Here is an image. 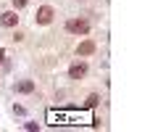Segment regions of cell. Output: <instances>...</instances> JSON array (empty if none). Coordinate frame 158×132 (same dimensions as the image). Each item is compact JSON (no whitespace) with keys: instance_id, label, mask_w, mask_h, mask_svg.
Masks as SVG:
<instances>
[{"instance_id":"obj_10","label":"cell","mask_w":158,"mask_h":132,"mask_svg":"<svg viewBox=\"0 0 158 132\" xmlns=\"http://www.w3.org/2000/svg\"><path fill=\"white\" fill-rule=\"evenodd\" d=\"M13 6H16V8H24V6H27V0H13Z\"/></svg>"},{"instance_id":"obj_2","label":"cell","mask_w":158,"mask_h":132,"mask_svg":"<svg viewBox=\"0 0 158 132\" xmlns=\"http://www.w3.org/2000/svg\"><path fill=\"white\" fill-rule=\"evenodd\" d=\"M87 29H90V24L85 19H69L66 21V32H71V35H87Z\"/></svg>"},{"instance_id":"obj_3","label":"cell","mask_w":158,"mask_h":132,"mask_svg":"<svg viewBox=\"0 0 158 132\" xmlns=\"http://www.w3.org/2000/svg\"><path fill=\"white\" fill-rule=\"evenodd\" d=\"M34 21L42 24V27H45V24H50V21H53V8H50V6H42V8L37 11V16H34Z\"/></svg>"},{"instance_id":"obj_1","label":"cell","mask_w":158,"mask_h":132,"mask_svg":"<svg viewBox=\"0 0 158 132\" xmlns=\"http://www.w3.org/2000/svg\"><path fill=\"white\" fill-rule=\"evenodd\" d=\"M95 121V116H92V111H79V109H50L48 111V124L53 127H66V124H92Z\"/></svg>"},{"instance_id":"obj_4","label":"cell","mask_w":158,"mask_h":132,"mask_svg":"<svg viewBox=\"0 0 158 132\" xmlns=\"http://www.w3.org/2000/svg\"><path fill=\"white\" fill-rule=\"evenodd\" d=\"M85 74H87V63H74L71 69H69V77L71 79H82Z\"/></svg>"},{"instance_id":"obj_9","label":"cell","mask_w":158,"mask_h":132,"mask_svg":"<svg viewBox=\"0 0 158 132\" xmlns=\"http://www.w3.org/2000/svg\"><path fill=\"white\" fill-rule=\"evenodd\" d=\"M24 130H29V132H37V124H34V121H27V124H24Z\"/></svg>"},{"instance_id":"obj_11","label":"cell","mask_w":158,"mask_h":132,"mask_svg":"<svg viewBox=\"0 0 158 132\" xmlns=\"http://www.w3.org/2000/svg\"><path fill=\"white\" fill-rule=\"evenodd\" d=\"M3 56H6V50H3V48H0V58H3Z\"/></svg>"},{"instance_id":"obj_5","label":"cell","mask_w":158,"mask_h":132,"mask_svg":"<svg viewBox=\"0 0 158 132\" xmlns=\"http://www.w3.org/2000/svg\"><path fill=\"white\" fill-rule=\"evenodd\" d=\"M92 53H95V42H92V40L79 42V48H77V56H92Z\"/></svg>"},{"instance_id":"obj_7","label":"cell","mask_w":158,"mask_h":132,"mask_svg":"<svg viewBox=\"0 0 158 132\" xmlns=\"http://www.w3.org/2000/svg\"><path fill=\"white\" fill-rule=\"evenodd\" d=\"M34 90V82L32 79H21V82H16V92H32Z\"/></svg>"},{"instance_id":"obj_6","label":"cell","mask_w":158,"mask_h":132,"mask_svg":"<svg viewBox=\"0 0 158 132\" xmlns=\"http://www.w3.org/2000/svg\"><path fill=\"white\" fill-rule=\"evenodd\" d=\"M16 24H19V16L13 11H8V13L0 16V27H16Z\"/></svg>"},{"instance_id":"obj_8","label":"cell","mask_w":158,"mask_h":132,"mask_svg":"<svg viewBox=\"0 0 158 132\" xmlns=\"http://www.w3.org/2000/svg\"><path fill=\"white\" fill-rule=\"evenodd\" d=\"M98 100H100V98H98L95 92H92V95H87V109H92V106H98Z\"/></svg>"}]
</instances>
